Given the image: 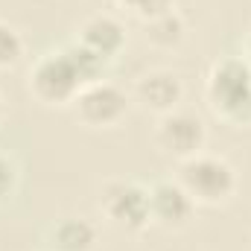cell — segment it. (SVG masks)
Returning <instances> with one entry per match:
<instances>
[{"label":"cell","instance_id":"3957f363","mask_svg":"<svg viewBox=\"0 0 251 251\" xmlns=\"http://www.w3.org/2000/svg\"><path fill=\"white\" fill-rule=\"evenodd\" d=\"M26 88L41 105H70L76 100V94L85 88V82L62 47L56 53H44L29 67Z\"/></svg>","mask_w":251,"mask_h":251},{"label":"cell","instance_id":"2e32d148","mask_svg":"<svg viewBox=\"0 0 251 251\" xmlns=\"http://www.w3.org/2000/svg\"><path fill=\"white\" fill-rule=\"evenodd\" d=\"M243 59H246L249 67H251V29H249V35H246V41H243Z\"/></svg>","mask_w":251,"mask_h":251},{"label":"cell","instance_id":"9c48e42d","mask_svg":"<svg viewBox=\"0 0 251 251\" xmlns=\"http://www.w3.org/2000/svg\"><path fill=\"white\" fill-rule=\"evenodd\" d=\"M76 41L82 47H88L91 53H97L105 62H114L126 47V26L108 12H97L91 18L82 21Z\"/></svg>","mask_w":251,"mask_h":251},{"label":"cell","instance_id":"4fadbf2b","mask_svg":"<svg viewBox=\"0 0 251 251\" xmlns=\"http://www.w3.org/2000/svg\"><path fill=\"white\" fill-rule=\"evenodd\" d=\"M24 50H26L24 35H21L9 21L0 18V70H12L15 64H21Z\"/></svg>","mask_w":251,"mask_h":251},{"label":"cell","instance_id":"ba28073f","mask_svg":"<svg viewBox=\"0 0 251 251\" xmlns=\"http://www.w3.org/2000/svg\"><path fill=\"white\" fill-rule=\"evenodd\" d=\"M134 100L152 114H170L184 100V82L173 70H149L134 85Z\"/></svg>","mask_w":251,"mask_h":251},{"label":"cell","instance_id":"6da1fadb","mask_svg":"<svg viewBox=\"0 0 251 251\" xmlns=\"http://www.w3.org/2000/svg\"><path fill=\"white\" fill-rule=\"evenodd\" d=\"M210 111L228 126H251V67L243 56L216 59L204 79Z\"/></svg>","mask_w":251,"mask_h":251},{"label":"cell","instance_id":"52a82bcc","mask_svg":"<svg viewBox=\"0 0 251 251\" xmlns=\"http://www.w3.org/2000/svg\"><path fill=\"white\" fill-rule=\"evenodd\" d=\"M149 213H152L155 225L178 231V228L190 225V219L196 213V201L178 181H155L149 187Z\"/></svg>","mask_w":251,"mask_h":251},{"label":"cell","instance_id":"e0dca14e","mask_svg":"<svg viewBox=\"0 0 251 251\" xmlns=\"http://www.w3.org/2000/svg\"><path fill=\"white\" fill-rule=\"evenodd\" d=\"M3 111H6V108H3V97H0V120H3Z\"/></svg>","mask_w":251,"mask_h":251},{"label":"cell","instance_id":"5b68a950","mask_svg":"<svg viewBox=\"0 0 251 251\" xmlns=\"http://www.w3.org/2000/svg\"><path fill=\"white\" fill-rule=\"evenodd\" d=\"M70 105L79 123H85L88 128H114L128 114V94L117 82L97 79L85 85Z\"/></svg>","mask_w":251,"mask_h":251},{"label":"cell","instance_id":"5bb4252c","mask_svg":"<svg viewBox=\"0 0 251 251\" xmlns=\"http://www.w3.org/2000/svg\"><path fill=\"white\" fill-rule=\"evenodd\" d=\"M117 3L123 9H128L134 18H140V21H149V18L173 9V0H117Z\"/></svg>","mask_w":251,"mask_h":251},{"label":"cell","instance_id":"30bf717a","mask_svg":"<svg viewBox=\"0 0 251 251\" xmlns=\"http://www.w3.org/2000/svg\"><path fill=\"white\" fill-rule=\"evenodd\" d=\"M47 246H50V251H94L97 228L82 216H64L50 225Z\"/></svg>","mask_w":251,"mask_h":251},{"label":"cell","instance_id":"7a4b0ae2","mask_svg":"<svg viewBox=\"0 0 251 251\" xmlns=\"http://www.w3.org/2000/svg\"><path fill=\"white\" fill-rule=\"evenodd\" d=\"M176 181L187 190L196 204H207V207H219L231 201L240 187V176L231 167V161L222 155H210V152L184 158L178 164Z\"/></svg>","mask_w":251,"mask_h":251},{"label":"cell","instance_id":"8fae6325","mask_svg":"<svg viewBox=\"0 0 251 251\" xmlns=\"http://www.w3.org/2000/svg\"><path fill=\"white\" fill-rule=\"evenodd\" d=\"M143 24H146V41L152 47H161V50L178 47L184 41V35H187L184 15L176 12V9H167V12H161V15H155V18H149Z\"/></svg>","mask_w":251,"mask_h":251},{"label":"cell","instance_id":"277c9868","mask_svg":"<svg viewBox=\"0 0 251 251\" xmlns=\"http://www.w3.org/2000/svg\"><path fill=\"white\" fill-rule=\"evenodd\" d=\"M100 210L105 219L123 231H143L152 222L149 213V187L128 181V178H111L102 184L100 193Z\"/></svg>","mask_w":251,"mask_h":251},{"label":"cell","instance_id":"8992f818","mask_svg":"<svg viewBox=\"0 0 251 251\" xmlns=\"http://www.w3.org/2000/svg\"><path fill=\"white\" fill-rule=\"evenodd\" d=\"M152 140L164 155H173V158L184 161V158H193V155L204 152L207 128H204V120L199 114L176 108V111L158 117Z\"/></svg>","mask_w":251,"mask_h":251},{"label":"cell","instance_id":"9a60e30c","mask_svg":"<svg viewBox=\"0 0 251 251\" xmlns=\"http://www.w3.org/2000/svg\"><path fill=\"white\" fill-rule=\"evenodd\" d=\"M18 178H21L18 164H15L9 155L0 152V199H9V196L18 190Z\"/></svg>","mask_w":251,"mask_h":251},{"label":"cell","instance_id":"7c38bea8","mask_svg":"<svg viewBox=\"0 0 251 251\" xmlns=\"http://www.w3.org/2000/svg\"><path fill=\"white\" fill-rule=\"evenodd\" d=\"M64 53L70 56V62L76 64V70H79V76H82V82L85 85H91V82H97V79H102V70H105V59H100L97 53H91L88 47H82L79 41H70V44H64Z\"/></svg>","mask_w":251,"mask_h":251}]
</instances>
